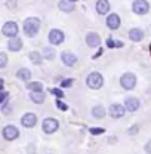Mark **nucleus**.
<instances>
[{"mask_svg":"<svg viewBox=\"0 0 151 154\" xmlns=\"http://www.w3.org/2000/svg\"><path fill=\"white\" fill-rule=\"evenodd\" d=\"M108 114L111 116L113 119H122L123 116L126 114V108L122 104H111L108 108Z\"/></svg>","mask_w":151,"mask_h":154,"instance_id":"6e6552de","label":"nucleus"},{"mask_svg":"<svg viewBox=\"0 0 151 154\" xmlns=\"http://www.w3.org/2000/svg\"><path fill=\"white\" fill-rule=\"evenodd\" d=\"M89 132H91L92 135H101V134L105 132V129H102V128H91Z\"/></svg>","mask_w":151,"mask_h":154,"instance_id":"a878e982","label":"nucleus"},{"mask_svg":"<svg viewBox=\"0 0 151 154\" xmlns=\"http://www.w3.org/2000/svg\"><path fill=\"white\" fill-rule=\"evenodd\" d=\"M120 85L123 89L126 91H131L136 86V76L133 73H125L123 76L120 77Z\"/></svg>","mask_w":151,"mask_h":154,"instance_id":"20e7f679","label":"nucleus"},{"mask_svg":"<svg viewBox=\"0 0 151 154\" xmlns=\"http://www.w3.org/2000/svg\"><path fill=\"white\" fill-rule=\"evenodd\" d=\"M30 61H31L33 64H36V65H40V64H42V55L39 54L37 51L30 52Z\"/></svg>","mask_w":151,"mask_h":154,"instance_id":"5701e85b","label":"nucleus"},{"mask_svg":"<svg viewBox=\"0 0 151 154\" xmlns=\"http://www.w3.org/2000/svg\"><path fill=\"white\" fill-rule=\"evenodd\" d=\"M42 129H43L45 134H48V135L55 134L58 129H59V122H58L57 119H54V117H48V119L43 120V123H42Z\"/></svg>","mask_w":151,"mask_h":154,"instance_id":"7ed1b4c3","label":"nucleus"},{"mask_svg":"<svg viewBox=\"0 0 151 154\" xmlns=\"http://www.w3.org/2000/svg\"><path fill=\"white\" fill-rule=\"evenodd\" d=\"M110 2L108 0H98L96 2V12L99 14V15H105V14H108L110 12Z\"/></svg>","mask_w":151,"mask_h":154,"instance_id":"2eb2a0df","label":"nucleus"},{"mask_svg":"<svg viewBox=\"0 0 151 154\" xmlns=\"http://www.w3.org/2000/svg\"><path fill=\"white\" fill-rule=\"evenodd\" d=\"M58 8L62 11V12H73L74 11V5L70 2V0H61L58 3Z\"/></svg>","mask_w":151,"mask_h":154,"instance_id":"a211bd4d","label":"nucleus"},{"mask_svg":"<svg viewBox=\"0 0 151 154\" xmlns=\"http://www.w3.org/2000/svg\"><path fill=\"white\" fill-rule=\"evenodd\" d=\"M22 30H24L25 36H28V37H34V36H37L39 30H40V19L34 18V17L27 18L25 21H24Z\"/></svg>","mask_w":151,"mask_h":154,"instance_id":"f257e3e1","label":"nucleus"},{"mask_svg":"<svg viewBox=\"0 0 151 154\" xmlns=\"http://www.w3.org/2000/svg\"><path fill=\"white\" fill-rule=\"evenodd\" d=\"M73 83H74V80H73V79H65V80H62L61 86H62V88H68V86H71Z\"/></svg>","mask_w":151,"mask_h":154,"instance_id":"bb28decb","label":"nucleus"},{"mask_svg":"<svg viewBox=\"0 0 151 154\" xmlns=\"http://www.w3.org/2000/svg\"><path fill=\"white\" fill-rule=\"evenodd\" d=\"M43 58L46 59H54L55 58V51L52 48H45L43 49Z\"/></svg>","mask_w":151,"mask_h":154,"instance_id":"b1692460","label":"nucleus"},{"mask_svg":"<svg viewBox=\"0 0 151 154\" xmlns=\"http://www.w3.org/2000/svg\"><path fill=\"white\" fill-rule=\"evenodd\" d=\"M86 43H88L89 48H98V46L101 45L99 34H98V33H94V31L88 33V34H86Z\"/></svg>","mask_w":151,"mask_h":154,"instance_id":"f8f14e48","label":"nucleus"},{"mask_svg":"<svg viewBox=\"0 0 151 154\" xmlns=\"http://www.w3.org/2000/svg\"><path fill=\"white\" fill-rule=\"evenodd\" d=\"M145 153L151 154V141H148V142L145 144Z\"/></svg>","mask_w":151,"mask_h":154,"instance_id":"7c9ffc66","label":"nucleus"},{"mask_svg":"<svg viewBox=\"0 0 151 154\" xmlns=\"http://www.w3.org/2000/svg\"><path fill=\"white\" fill-rule=\"evenodd\" d=\"M8 64V55L5 52H0V68H5Z\"/></svg>","mask_w":151,"mask_h":154,"instance_id":"393cba45","label":"nucleus"},{"mask_svg":"<svg viewBox=\"0 0 151 154\" xmlns=\"http://www.w3.org/2000/svg\"><path fill=\"white\" fill-rule=\"evenodd\" d=\"M73 2H74V0H73Z\"/></svg>","mask_w":151,"mask_h":154,"instance_id":"f704fd0d","label":"nucleus"},{"mask_svg":"<svg viewBox=\"0 0 151 154\" xmlns=\"http://www.w3.org/2000/svg\"><path fill=\"white\" fill-rule=\"evenodd\" d=\"M120 24H122V19H120V17L117 14H110L108 15V18H107V27L110 30H117L120 27Z\"/></svg>","mask_w":151,"mask_h":154,"instance_id":"ddd939ff","label":"nucleus"},{"mask_svg":"<svg viewBox=\"0 0 151 154\" xmlns=\"http://www.w3.org/2000/svg\"><path fill=\"white\" fill-rule=\"evenodd\" d=\"M138 131H139V126H138V125H133L132 128H129V129H128L129 135H135L136 132H138Z\"/></svg>","mask_w":151,"mask_h":154,"instance_id":"c85d7f7f","label":"nucleus"},{"mask_svg":"<svg viewBox=\"0 0 151 154\" xmlns=\"http://www.w3.org/2000/svg\"><path fill=\"white\" fill-rule=\"evenodd\" d=\"M3 83H5V82H3V79H0V92L3 91Z\"/></svg>","mask_w":151,"mask_h":154,"instance_id":"72a5a7b5","label":"nucleus"},{"mask_svg":"<svg viewBox=\"0 0 151 154\" xmlns=\"http://www.w3.org/2000/svg\"><path fill=\"white\" fill-rule=\"evenodd\" d=\"M27 89H30L31 92H43V85L40 82H31L27 85Z\"/></svg>","mask_w":151,"mask_h":154,"instance_id":"4be33fe9","label":"nucleus"},{"mask_svg":"<svg viewBox=\"0 0 151 154\" xmlns=\"http://www.w3.org/2000/svg\"><path fill=\"white\" fill-rule=\"evenodd\" d=\"M8 48H9V51H12V52H18V51H21V48H22V40L19 37L11 38V40L8 42Z\"/></svg>","mask_w":151,"mask_h":154,"instance_id":"dca6fc26","label":"nucleus"},{"mask_svg":"<svg viewBox=\"0 0 151 154\" xmlns=\"http://www.w3.org/2000/svg\"><path fill=\"white\" fill-rule=\"evenodd\" d=\"M49 42H51L54 46L61 45V43L64 42V33H62L61 30H58V28H52V30L49 31Z\"/></svg>","mask_w":151,"mask_h":154,"instance_id":"9d476101","label":"nucleus"},{"mask_svg":"<svg viewBox=\"0 0 151 154\" xmlns=\"http://www.w3.org/2000/svg\"><path fill=\"white\" fill-rule=\"evenodd\" d=\"M55 104H57V107H58V108H59V110H62V111L68 110V107H67V105H65V104H64L62 101H59V99H57V102H55Z\"/></svg>","mask_w":151,"mask_h":154,"instance_id":"cd10ccee","label":"nucleus"},{"mask_svg":"<svg viewBox=\"0 0 151 154\" xmlns=\"http://www.w3.org/2000/svg\"><path fill=\"white\" fill-rule=\"evenodd\" d=\"M51 92H52L54 95H57L58 98H62V96H64V92H62L61 89H51Z\"/></svg>","mask_w":151,"mask_h":154,"instance_id":"c756f323","label":"nucleus"},{"mask_svg":"<svg viewBox=\"0 0 151 154\" xmlns=\"http://www.w3.org/2000/svg\"><path fill=\"white\" fill-rule=\"evenodd\" d=\"M128 36H129V38H131L132 42H141L145 34H144V31H142L141 28H132V30L128 33Z\"/></svg>","mask_w":151,"mask_h":154,"instance_id":"f3484780","label":"nucleus"},{"mask_svg":"<svg viewBox=\"0 0 151 154\" xmlns=\"http://www.w3.org/2000/svg\"><path fill=\"white\" fill-rule=\"evenodd\" d=\"M107 45H108L110 48H113V46H116V43H114V40H113V38H108V40H107Z\"/></svg>","mask_w":151,"mask_h":154,"instance_id":"2f4dec72","label":"nucleus"},{"mask_svg":"<svg viewBox=\"0 0 151 154\" xmlns=\"http://www.w3.org/2000/svg\"><path fill=\"white\" fill-rule=\"evenodd\" d=\"M3 138L6 139V141H14V139H17L19 136V131L17 126H14V125H8V126H5L3 128Z\"/></svg>","mask_w":151,"mask_h":154,"instance_id":"0eeeda50","label":"nucleus"},{"mask_svg":"<svg viewBox=\"0 0 151 154\" xmlns=\"http://www.w3.org/2000/svg\"><path fill=\"white\" fill-rule=\"evenodd\" d=\"M139 107H141V102H139V99L138 98H135V96H128L126 99H125V108H126V111H136V110H139Z\"/></svg>","mask_w":151,"mask_h":154,"instance_id":"9b49d317","label":"nucleus"},{"mask_svg":"<svg viewBox=\"0 0 151 154\" xmlns=\"http://www.w3.org/2000/svg\"><path fill=\"white\" fill-rule=\"evenodd\" d=\"M37 123V116L34 113H25L21 117V125L24 128H34Z\"/></svg>","mask_w":151,"mask_h":154,"instance_id":"1a4fd4ad","label":"nucleus"},{"mask_svg":"<svg viewBox=\"0 0 151 154\" xmlns=\"http://www.w3.org/2000/svg\"><path fill=\"white\" fill-rule=\"evenodd\" d=\"M6 96H8V94H5V92H0V102H3V101L6 99Z\"/></svg>","mask_w":151,"mask_h":154,"instance_id":"473e14b6","label":"nucleus"},{"mask_svg":"<svg viewBox=\"0 0 151 154\" xmlns=\"http://www.w3.org/2000/svg\"><path fill=\"white\" fill-rule=\"evenodd\" d=\"M86 85L91 88V89H101L102 88V85H104V77L101 73H98V71H92L89 76L86 77Z\"/></svg>","mask_w":151,"mask_h":154,"instance_id":"f03ea898","label":"nucleus"},{"mask_svg":"<svg viewBox=\"0 0 151 154\" xmlns=\"http://www.w3.org/2000/svg\"><path fill=\"white\" fill-rule=\"evenodd\" d=\"M17 77H18L19 80L28 82V80H30V77H31V71H30L28 68H21V70L17 71Z\"/></svg>","mask_w":151,"mask_h":154,"instance_id":"6ab92c4d","label":"nucleus"},{"mask_svg":"<svg viewBox=\"0 0 151 154\" xmlns=\"http://www.w3.org/2000/svg\"><path fill=\"white\" fill-rule=\"evenodd\" d=\"M19 28H18V24L17 22H14V21H9V22H5V25L2 27V33H3V36H6V37H17V34H18Z\"/></svg>","mask_w":151,"mask_h":154,"instance_id":"39448f33","label":"nucleus"},{"mask_svg":"<svg viewBox=\"0 0 151 154\" xmlns=\"http://www.w3.org/2000/svg\"><path fill=\"white\" fill-rule=\"evenodd\" d=\"M92 116H94L95 119H102V117H105V108H104L102 105H95L94 108H92Z\"/></svg>","mask_w":151,"mask_h":154,"instance_id":"aec40b11","label":"nucleus"},{"mask_svg":"<svg viewBox=\"0 0 151 154\" xmlns=\"http://www.w3.org/2000/svg\"><path fill=\"white\" fill-rule=\"evenodd\" d=\"M30 99L36 104H42L45 101V94L43 92H31L30 94Z\"/></svg>","mask_w":151,"mask_h":154,"instance_id":"412c9836","label":"nucleus"},{"mask_svg":"<svg viewBox=\"0 0 151 154\" xmlns=\"http://www.w3.org/2000/svg\"><path fill=\"white\" fill-rule=\"evenodd\" d=\"M61 61H62L65 65H68V67H73L76 62H77V57H76L73 52H68V51H65V52H62V54H61Z\"/></svg>","mask_w":151,"mask_h":154,"instance_id":"4468645a","label":"nucleus"},{"mask_svg":"<svg viewBox=\"0 0 151 154\" xmlns=\"http://www.w3.org/2000/svg\"><path fill=\"white\" fill-rule=\"evenodd\" d=\"M132 11L136 15H145L150 11V3L147 0H135L132 5Z\"/></svg>","mask_w":151,"mask_h":154,"instance_id":"423d86ee","label":"nucleus"}]
</instances>
